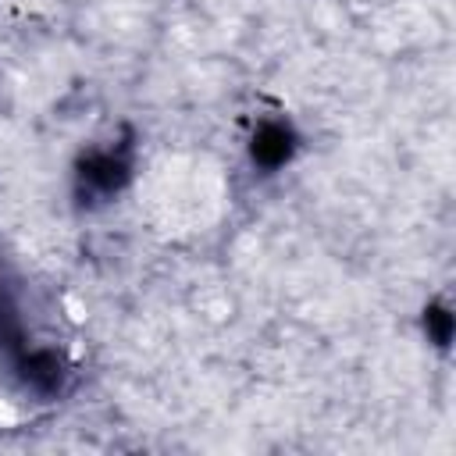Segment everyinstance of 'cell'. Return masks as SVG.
<instances>
[{
	"mask_svg": "<svg viewBox=\"0 0 456 456\" xmlns=\"http://www.w3.org/2000/svg\"><path fill=\"white\" fill-rule=\"evenodd\" d=\"M256 157L264 160V164H281L285 157H289V150H292V142H289V132L281 128V125H267L264 132H260V139H256Z\"/></svg>",
	"mask_w": 456,
	"mask_h": 456,
	"instance_id": "2",
	"label": "cell"
},
{
	"mask_svg": "<svg viewBox=\"0 0 456 456\" xmlns=\"http://www.w3.org/2000/svg\"><path fill=\"white\" fill-rule=\"evenodd\" d=\"M128 175V160L118 150H96L82 164V189L93 196H110Z\"/></svg>",
	"mask_w": 456,
	"mask_h": 456,
	"instance_id": "1",
	"label": "cell"
}]
</instances>
